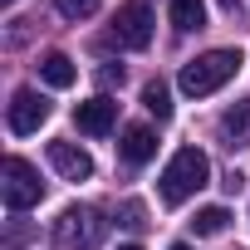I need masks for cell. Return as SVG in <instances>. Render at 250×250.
I'll return each instance as SVG.
<instances>
[{
    "instance_id": "obj_16",
    "label": "cell",
    "mask_w": 250,
    "mask_h": 250,
    "mask_svg": "<svg viewBox=\"0 0 250 250\" xmlns=\"http://www.w3.org/2000/svg\"><path fill=\"white\" fill-rule=\"evenodd\" d=\"M221 128L240 138V133L250 128V103H235V108H226V118H221Z\"/></svg>"
},
{
    "instance_id": "obj_15",
    "label": "cell",
    "mask_w": 250,
    "mask_h": 250,
    "mask_svg": "<svg viewBox=\"0 0 250 250\" xmlns=\"http://www.w3.org/2000/svg\"><path fill=\"white\" fill-rule=\"evenodd\" d=\"M54 5H59V15H64V20H88V15L103 5V0H54Z\"/></svg>"
},
{
    "instance_id": "obj_11",
    "label": "cell",
    "mask_w": 250,
    "mask_h": 250,
    "mask_svg": "<svg viewBox=\"0 0 250 250\" xmlns=\"http://www.w3.org/2000/svg\"><path fill=\"white\" fill-rule=\"evenodd\" d=\"M143 108H147L157 123H167V118H172V88H167L162 79H147V83H143Z\"/></svg>"
},
{
    "instance_id": "obj_2",
    "label": "cell",
    "mask_w": 250,
    "mask_h": 250,
    "mask_svg": "<svg viewBox=\"0 0 250 250\" xmlns=\"http://www.w3.org/2000/svg\"><path fill=\"white\" fill-rule=\"evenodd\" d=\"M206 182H211L206 152H201V147H182V152L167 162V172H162V201H167V206H182V201L196 196Z\"/></svg>"
},
{
    "instance_id": "obj_13",
    "label": "cell",
    "mask_w": 250,
    "mask_h": 250,
    "mask_svg": "<svg viewBox=\"0 0 250 250\" xmlns=\"http://www.w3.org/2000/svg\"><path fill=\"white\" fill-rule=\"evenodd\" d=\"M226 221H230V211H226V206H201V211L191 216V230H196V240H206V235H221V230H226Z\"/></svg>"
},
{
    "instance_id": "obj_4",
    "label": "cell",
    "mask_w": 250,
    "mask_h": 250,
    "mask_svg": "<svg viewBox=\"0 0 250 250\" xmlns=\"http://www.w3.org/2000/svg\"><path fill=\"white\" fill-rule=\"evenodd\" d=\"M0 196H5L10 211H30L44 201V182H40V167H30L25 157H5L0 162Z\"/></svg>"
},
{
    "instance_id": "obj_8",
    "label": "cell",
    "mask_w": 250,
    "mask_h": 250,
    "mask_svg": "<svg viewBox=\"0 0 250 250\" xmlns=\"http://www.w3.org/2000/svg\"><path fill=\"white\" fill-rule=\"evenodd\" d=\"M49 167L64 177V182H88L93 177V157L74 143H49Z\"/></svg>"
},
{
    "instance_id": "obj_17",
    "label": "cell",
    "mask_w": 250,
    "mask_h": 250,
    "mask_svg": "<svg viewBox=\"0 0 250 250\" xmlns=\"http://www.w3.org/2000/svg\"><path fill=\"white\" fill-rule=\"evenodd\" d=\"M172 250H191V245H187V240H177V245H172Z\"/></svg>"
},
{
    "instance_id": "obj_7",
    "label": "cell",
    "mask_w": 250,
    "mask_h": 250,
    "mask_svg": "<svg viewBox=\"0 0 250 250\" xmlns=\"http://www.w3.org/2000/svg\"><path fill=\"white\" fill-rule=\"evenodd\" d=\"M74 123H79V133L103 138V133H113V123H118V103L108 93H98V98H88V103L74 108Z\"/></svg>"
},
{
    "instance_id": "obj_19",
    "label": "cell",
    "mask_w": 250,
    "mask_h": 250,
    "mask_svg": "<svg viewBox=\"0 0 250 250\" xmlns=\"http://www.w3.org/2000/svg\"><path fill=\"white\" fill-rule=\"evenodd\" d=\"M0 5H15V0H0Z\"/></svg>"
},
{
    "instance_id": "obj_3",
    "label": "cell",
    "mask_w": 250,
    "mask_h": 250,
    "mask_svg": "<svg viewBox=\"0 0 250 250\" xmlns=\"http://www.w3.org/2000/svg\"><path fill=\"white\" fill-rule=\"evenodd\" d=\"M103 235H108V221H103V211H93V206H69V211L54 221V240H59L64 250H98Z\"/></svg>"
},
{
    "instance_id": "obj_5",
    "label": "cell",
    "mask_w": 250,
    "mask_h": 250,
    "mask_svg": "<svg viewBox=\"0 0 250 250\" xmlns=\"http://www.w3.org/2000/svg\"><path fill=\"white\" fill-rule=\"evenodd\" d=\"M152 5L147 0H128V5H118V15H113V40L123 44V49H147L152 44Z\"/></svg>"
},
{
    "instance_id": "obj_10",
    "label": "cell",
    "mask_w": 250,
    "mask_h": 250,
    "mask_svg": "<svg viewBox=\"0 0 250 250\" xmlns=\"http://www.w3.org/2000/svg\"><path fill=\"white\" fill-rule=\"evenodd\" d=\"M40 79H44L49 88H69V83L79 79V69H74V59H69L64 49H49V54L40 59Z\"/></svg>"
},
{
    "instance_id": "obj_18",
    "label": "cell",
    "mask_w": 250,
    "mask_h": 250,
    "mask_svg": "<svg viewBox=\"0 0 250 250\" xmlns=\"http://www.w3.org/2000/svg\"><path fill=\"white\" fill-rule=\"evenodd\" d=\"M123 250H143V245H123Z\"/></svg>"
},
{
    "instance_id": "obj_6",
    "label": "cell",
    "mask_w": 250,
    "mask_h": 250,
    "mask_svg": "<svg viewBox=\"0 0 250 250\" xmlns=\"http://www.w3.org/2000/svg\"><path fill=\"white\" fill-rule=\"evenodd\" d=\"M44 123H49V98L40 88H15V98H10V133L30 138V133L44 128Z\"/></svg>"
},
{
    "instance_id": "obj_12",
    "label": "cell",
    "mask_w": 250,
    "mask_h": 250,
    "mask_svg": "<svg viewBox=\"0 0 250 250\" xmlns=\"http://www.w3.org/2000/svg\"><path fill=\"white\" fill-rule=\"evenodd\" d=\"M201 25H206V5H201V0H172V30L191 35Z\"/></svg>"
},
{
    "instance_id": "obj_9",
    "label": "cell",
    "mask_w": 250,
    "mask_h": 250,
    "mask_svg": "<svg viewBox=\"0 0 250 250\" xmlns=\"http://www.w3.org/2000/svg\"><path fill=\"white\" fill-rule=\"evenodd\" d=\"M118 152H123V162H128V167H143V162L157 157V133H152V128H123Z\"/></svg>"
},
{
    "instance_id": "obj_14",
    "label": "cell",
    "mask_w": 250,
    "mask_h": 250,
    "mask_svg": "<svg viewBox=\"0 0 250 250\" xmlns=\"http://www.w3.org/2000/svg\"><path fill=\"white\" fill-rule=\"evenodd\" d=\"M118 226L143 230V226H147V206H143V201H123V206H118Z\"/></svg>"
},
{
    "instance_id": "obj_1",
    "label": "cell",
    "mask_w": 250,
    "mask_h": 250,
    "mask_svg": "<svg viewBox=\"0 0 250 250\" xmlns=\"http://www.w3.org/2000/svg\"><path fill=\"white\" fill-rule=\"evenodd\" d=\"M240 49H206V54H196L191 64H182V74H177V83H182V93L187 98H206V93H216L221 83H230L235 74H240Z\"/></svg>"
}]
</instances>
